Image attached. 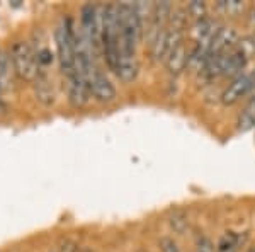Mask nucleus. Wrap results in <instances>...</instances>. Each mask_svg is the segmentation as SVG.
<instances>
[{
	"label": "nucleus",
	"mask_w": 255,
	"mask_h": 252,
	"mask_svg": "<svg viewBox=\"0 0 255 252\" xmlns=\"http://www.w3.org/2000/svg\"><path fill=\"white\" fill-rule=\"evenodd\" d=\"M238 41V34L232 27H221L216 31L215 38L209 44V53L211 55H225V53L233 51V46Z\"/></svg>",
	"instance_id": "obj_5"
},
{
	"label": "nucleus",
	"mask_w": 255,
	"mask_h": 252,
	"mask_svg": "<svg viewBox=\"0 0 255 252\" xmlns=\"http://www.w3.org/2000/svg\"><path fill=\"white\" fill-rule=\"evenodd\" d=\"M247 60H249V56H247L240 48L226 53V55H225V72H223V75H235V73H240L242 70L245 68Z\"/></svg>",
	"instance_id": "obj_9"
},
{
	"label": "nucleus",
	"mask_w": 255,
	"mask_h": 252,
	"mask_svg": "<svg viewBox=\"0 0 255 252\" xmlns=\"http://www.w3.org/2000/svg\"><path fill=\"white\" fill-rule=\"evenodd\" d=\"M82 252H90L89 249H84V251H82Z\"/></svg>",
	"instance_id": "obj_21"
},
{
	"label": "nucleus",
	"mask_w": 255,
	"mask_h": 252,
	"mask_svg": "<svg viewBox=\"0 0 255 252\" xmlns=\"http://www.w3.org/2000/svg\"><path fill=\"white\" fill-rule=\"evenodd\" d=\"M90 85L85 78H82L79 73H72L68 77V99L73 106H84L89 102Z\"/></svg>",
	"instance_id": "obj_6"
},
{
	"label": "nucleus",
	"mask_w": 255,
	"mask_h": 252,
	"mask_svg": "<svg viewBox=\"0 0 255 252\" xmlns=\"http://www.w3.org/2000/svg\"><path fill=\"white\" fill-rule=\"evenodd\" d=\"M255 85V77L254 75H238L228 87L225 89L221 101L225 106H233L235 102L240 101L245 94H249Z\"/></svg>",
	"instance_id": "obj_4"
},
{
	"label": "nucleus",
	"mask_w": 255,
	"mask_h": 252,
	"mask_svg": "<svg viewBox=\"0 0 255 252\" xmlns=\"http://www.w3.org/2000/svg\"><path fill=\"white\" fill-rule=\"evenodd\" d=\"M249 252H255V247H252V249H250Z\"/></svg>",
	"instance_id": "obj_20"
},
{
	"label": "nucleus",
	"mask_w": 255,
	"mask_h": 252,
	"mask_svg": "<svg viewBox=\"0 0 255 252\" xmlns=\"http://www.w3.org/2000/svg\"><path fill=\"white\" fill-rule=\"evenodd\" d=\"M34 94L36 99L44 106H51L55 102V89L44 73H38V77L34 78Z\"/></svg>",
	"instance_id": "obj_8"
},
{
	"label": "nucleus",
	"mask_w": 255,
	"mask_h": 252,
	"mask_svg": "<svg viewBox=\"0 0 255 252\" xmlns=\"http://www.w3.org/2000/svg\"><path fill=\"white\" fill-rule=\"evenodd\" d=\"M187 12L197 20L204 19L206 17V3L201 2V0H192V2L187 3Z\"/></svg>",
	"instance_id": "obj_13"
},
{
	"label": "nucleus",
	"mask_w": 255,
	"mask_h": 252,
	"mask_svg": "<svg viewBox=\"0 0 255 252\" xmlns=\"http://www.w3.org/2000/svg\"><path fill=\"white\" fill-rule=\"evenodd\" d=\"M2 90H0V114L2 113H5L7 111V104H5V101H3V97H2Z\"/></svg>",
	"instance_id": "obj_17"
},
{
	"label": "nucleus",
	"mask_w": 255,
	"mask_h": 252,
	"mask_svg": "<svg viewBox=\"0 0 255 252\" xmlns=\"http://www.w3.org/2000/svg\"><path fill=\"white\" fill-rule=\"evenodd\" d=\"M36 58H38V65H49L53 61V55L48 48H44L36 53Z\"/></svg>",
	"instance_id": "obj_16"
},
{
	"label": "nucleus",
	"mask_w": 255,
	"mask_h": 252,
	"mask_svg": "<svg viewBox=\"0 0 255 252\" xmlns=\"http://www.w3.org/2000/svg\"><path fill=\"white\" fill-rule=\"evenodd\" d=\"M252 22L255 24V12H254V17H252Z\"/></svg>",
	"instance_id": "obj_19"
},
{
	"label": "nucleus",
	"mask_w": 255,
	"mask_h": 252,
	"mask_svg": "<svg viewBox=\"0 0 255 252\" xmlns=\"http://www.w3.org/2000/svg\"><path fill=\"white\" fill-rule=\"evenodd\" d=\"M56 49H58V61L63 73L70 77L75 73V29L70 17H65L56 27L55 32Z\"/></svg>",
	"instance_id": "obj_1"
},
{
	"label": "nucleus",
	"mask_w": 255,
	"mask_h": 252,
	"mask_svg": "<svg viewBox=\"0 0 255 252\" xmlns=\"http://www.w3.org/2000/svg\"><path fill=\"white\" fill-rule=\"evenodd\" d=\"M136 252H148V251H146V249H138Z\"/></svg>",
	"instance_id": "obj_18"
},
{
	"label": "nucleus",
	"mask_w": 255,
	"mask_h": 252,
	"mask_svg": "<svg viewBox=\"0 0 255 252\" xmlns=\"http://www.w3.org/2000/svg\"><path fill=\"white\" fill-rule=\"evenodd\" d=\"M187 61H189V53H187L186 44H184V41H182V43H179L177 46H174L170 49V53H168V56L165 60L168 73L179 75V73L186 68Z\"/></svg>",
	"instance_id": "obj_7"
},
{
	"label": "nucleus",
	"mask_w": 255,
	"mask_h": 252,
	"mask_svg": "<svg viewBox=\"0 0 255 252\" xmlns=\"http://www.w3.org/2000/svg\"><path fill=\"white\" fill-rule=\"evenodd\" d=\"M172 49L170 44V34H168V29L165 27L163 31H160V34L157 36V39L151 43V55H153L155 61H163L167 60L168 53Z\"/></svg>",
	"instance_id": "obj_10"
},
{
	"label": "nucleus",
	"mask_w": 255,
	"mask_h": 252,
	"mask_svg": "<svg viewBox=\"0 0 255 252\" xmlns=\"http://www.w3.org/2000/svg\"><path fill=\"white\" fill-rule=\"evenodd\" d=\"M160 251L162 252H180L179 246L174 239L170 237H162L160 239Z\"/></svg>",
	"instance_id": "obj_15"
},
{
	"label": "nucleus",
	"mask_w": 255,
	"mask_h": 252,
	"mask_svg": "<svg viewBox=\"0 0 255 252\" xmlns=\"http://www.w3.org/2000/svg\"><path fill=\"white\" fill-rule=\"evenodd\" d=\"M12 68L22 80H34L38 77V58L36 51L26 41H17L10 51Z\"/></svg>",
	"instance_id": "obj_2"
},
{
	"label": "nucleus",
	"mask_w": 255,
	"mask_h": 252,
	"mask_svg": "<svg viewBox=\"0 0 255 252\" xmlns=\"http://www.w3.org/2000/svg\"><path fill=\"white\" fill-rule=\"evenodd\" d=\"M90 85V94L101 102H111L116 99V89H114L113 82L109 80L101 70L94 68L92 75L89 80Z\"/></svg>",
	"instance_id": "obj_3"
},
{
	"label": "nucleus",
	"mask_w": 255,
	"mask_h": 252,
	"mask_svg": "<svg viewBox=\"0 0 255 252\" xmlns=\"http://www.w3.org/2000/svg\"><path fill=\"white\" fill-rule=\"evenodd\" d=\"M168 223H170V227H172V230H174V232L182 234V232H186V229L189 225V220H187L186 213L174 212L170 215V218H168Z\"/></svg>",
	"instance_id": "obj_12"
},
{
	"label": "nucleus",
	"mask_w": 255,
	"mask_h": 252,
	"mask_svg": "<svg viewBox=\"0 0 255 252\" xmlns=\"http://www.w3.org/2000/svg\"><path fill=\"white\" fill-rule=\"evenodd\" d=\"M254 126H255V97L245 106L244 113L238 118V130L240 131H247Z\"/></svg>",
	"instance_id": "obj_11"
},
{
	"label": "nucleus",
	"mask_w": 255,
	"mask_h": 252,
	"mask_svg": "<svg viewBox=\"0 0 255 252\" xmlns=\"http://www.w3.org/2000/svg\"><path fill=\"white\" fill-rule=\"evenodd\" d=\"M218 7H221L226 14H237V12L244 10V3L240 0H220Z\"/></svg>",
	"instance_id": "obj_14"
}]
</instances>
